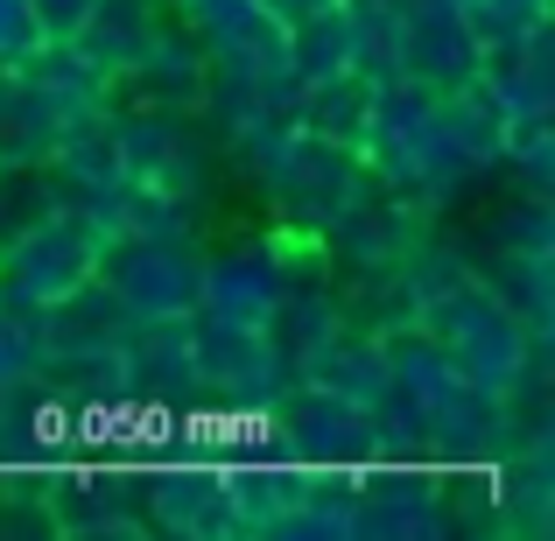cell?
<instances>
[{"mask_svg":"<svg viewBox=\"0 0 555 541\" xmlns=\"http://www.w3.org/2000/svg\"><path fill=\"white\" fill-rule=\"evenodd\" d=\"M134 500L149 514V534H177V541H232V492H225V464H155L134 472Z\"/></svg>","mask_w":555,"mask_h":541,"instance_id":"obj_13","label":"cell"},{"mask_svg":"<svg viewBox=\"0 0 555 541\" xmlns=\"http://www.w3.org/2000/svg\"><path fill=\"white\" fill-rule=\"evenodd\" d=\"M99 282L120 296L127 317H190L204 282L197 232H113L99 254Z\"/></svg>","mask_w":555,"mask_h":541,"instance_id":"obj_6","label":"cell"},{"mask_svg":"<svg viewBox=\"0 0 555 541\" xmlns=\"http://www.w3.org/2000/svg\"><path fill=\"white\" fill-rule=\"evenodd\" d=\"M56 141H64V127L0 70V169H42L56 155Z\"/></svg>","mask_w":555,"mask_h":541,"instance_id":"obj_27","label":"cell"},{"mask_svg":"<svg viewBox=\"0 0 555 541\" xmlns=\"http://www.w3.org/2000/svg\"><path fill=\"white\" fill-rule=\"evenodd\" d=\"M8 78L22 85V92L36 99V106L64 127V134H70V127H85V120H99V113H113V85L99 78V70L85 64L70 42H36V50L8 70Z\"/></svg>","mask_w":555,"mask_h":541,"instance_id":"obj_16","label":"cell"},{"mask_svg":"<svg viewBox=\"0 0 555 541\" xmlns=\"http://www.w3.org/2000/svg\"><path fill=\"white\" fill-rule=\"evenodd\" d=\"M268 14H282V22H310V14H331V8H345V0H260Z\"/></svg>","mask_w":555,"mask_h":541,"instance_id":"obj_31","label":"cell"},{"mask_svg":"<svg viewBox=\"0 0 555 541\" xmlns=\"http://www.w3.org/2000/svg\"><path fill=\"white\" fill-rule=\"evenodd\" d=\"M302 379H324V387H331V394H345V401L379 408V394H387V352H379L373 331L338 324L310 359H302Z\"/></svg>","mask_w":555,"mask_h":541,"instance_id":"obj_25","label":"cell"},{"mask_svg":"<svg viewBox=\"0 0 555 541\" xmlns=\"http://www.w3.org/2000/svg\"><path fill=\"white\" fill-rule=\"evenodd\" d=\"M14 478L50 506L56 541H149V514L134 500V472H120V464L99 472V464L36 458V464H14Z\"/></svg>","mask_w":555,"mask_h":541,"instance_id":"obj_5","label":"cell"},{"mask_svg":"<svg viewBox=\"0 0 555 541\" xmlns=\"http://www.w3.org/2000/svg\"><path fill=\"white\" fill-rule=\"evenodd\" d=\"M254 429L268 436V450L288 458V464H373L379 458L373 408L345 401L324 379H302V373H288L282 387L254 408Z\"/></svg>","mask_w":555,"mask_h":541,"instance_id":"obj_4","label":"cell"},{"mask_svg":"<svg viewBox=\"0 0 555 541\" xmlns=\"http://www.w3.org/2000/svg\"><path fill=\"white\" fill-rule=\"evenodd\" d=\"M415 324H422V338L450 359V373H457L464 387L492 394V401H500L506 387H520V379L548 359V345H534L528 331H520V317L506 310L478 274H464L457 288L429 296L415 310Z\"/></svg>","mask_w":555,"mask_h":541,"instance_id":"obj_1","label":"cell"},{"mask_svg":"<svg viewBox=\"0 0 555 541\" xmlns=\"http://www.w3.org/2000/svg\"><path fill=\"white\" fill-rule=\"evenodd\" d=\"M338 324H345V310H338V288L331 282H288L282 296H274V310H268L260 331H268L282 373H302V359H310Z\"/></svg>","mask_w":555,"mask_h":541,"instance_id":"obj_23","label":"cell"},{"mask_svg":"<svg viewBox=\"0 0 555 541\" xmlns=\"http://www.w3.org/2000/svg\"><path fill=\"white\" fill-rule=\"evenodd\" d=\"M99 0H22L28 28H36V42H70L85 28V14H92Z\"/></svg>","mask_w":555,"mask_h":541,"instance_id":"obj_30","label":"cell"},{"mask_svg":"<svg viewBox=\"0 0 555 541\" xmlns=\"http://www.w3.org/2000/svg\"><path fill=\"white\" fill-rule=\"evenodd\" d=\"M478 70V36L450 0H393V42H387V78L457 92Z\"/></svg>","mask_w":555,"mask_h":541,"instance_id":"obj_11","label":"cell"},{"mask_svg":"<svg viewBox=\"0 0 555 541\" xmlns=\"http://www.w3.org/2000/svg\"><path fill=\"white\" fill-rule=\"evenodd\" d=\"M113 127V155H120V177L141 190H169V197H197L204 204V177H211V155H204L197 127L183 113H155V106H120L106 113Z\"/></svg>","mask_w":555,"mask_h":541,"instance_id":"obj_9","label":"cell"},{"mask_svg":"<svg viewBox=\"0 0 555 541\" xmlns=\"http://www.w3.org/2000/svg\"><path fill=\"white\" fill-rule=\"evenodd\" d=\"M120 373L141 422H177L197 394L190 373V317H134L120 331Z\"/></svg>","mask_w":555,"mask_h":541,"instance_id":"obj_12","label":"cell"},{"mask_svg":"<svg viewBox=\"0 0 555 541\" xmlns=\"http://www.w3.org/2000/svg\"><path fill=\"white\" fill-rule=\"evenodd\" d=\"M190 373H197L190 408H218V415L240 422H254V408L288 379L260 324H225V317L204 310H190Z\"/></svg>","mask_w":555,"mask_h":541,"instance_id":"obj_7","label":"cell"},{"mask_svg":"<svg viewBox=\"0 0 555 541\" xmlns=\"http://www.w3.org/2000/svg\"><path fill=\"white\" fill-rule=\"evenodd\" d=\"M163 8H177V0H163Z\"/></svg>","mask_w":555,"mask_h":541,"instance_id":"obj_33","label":"cell"},{"mask_svg":"<svg viewBox=\"0 0 555 541\" xmlns=\"http://www.w3.org/2000/svg\"><path fill=\"white\" fill-rule=\"evenodd\" d=\"M331 70H366V28H359V0L310 22H288V92Z\"/></svg>","mask_w":555,"mask_h":541,"instance_id":"obj_22","label":"cell"},{"mask_svg":"<svg viewBox=\"0 0 555 541\" xmlns=\"http://www.w3.org/2000/svg\"><path fill=\"white\" fill-rule=\"evenodd\" d=\"M472 274L520 317L534 345H548L555 331V254H514V246H492V254H472Z\"/></svg>","mask_w":555,"mask_h":541,"instance_id":"obj_20","label":"cell"},{"mask_svg":"<svg viewBox=\"0 0 555 541\" xmlns=\"http://www.w3.org/2000/svg\"><path fill=\"white\" fill-rule=\"evenodd\" d=\"M127 324H134V317L120 310V296L92 274L85 288H70L64 302H50V310L36 317V345L42 352H92V345H120Z\"/></svg>","mask_w":555,"mask_h":541,"instance_id":"obj_24","label":"cell"},{"mask_svg":"<svg viewBox=\"0 0 555 541\" xmlns=\"http://www.w3.org/2000/svg\"><path fill=\"white\" fill-rule=\"evenodd\" d=\"M478 85L500 99V113H555V50L548 28H528L514 42H486L478 50Z\"/></svg>","mask_w":555,"mask_h":541,"instance_id":"obj_18","label":"cell"},{"mask_svg":"<svg viewBox=\"0 0 555 541\" xmlns=\"http://www.w3.org/2000/svg\"><path fill=\"white\" fill-rule=\"evenodd\" d=\"M352 486H359V464H302V506L288 520V541H345Z\"/></svg>","mask_w":555,"mask_h":541,"instance_id":"obj_26","label":"cell"},{"mask_svg":"<svg viewBox=\"0 0 555 541\" xmlns=\"http://www.w3.org/2000/svg\"><path fill=\"white\" fill-rule=\"evenodd\" d=\"M0 408H8V387H0Z\"/></svg>","mask_w":555,"mask_h":541,"instance_id":"obj_32","label":"cell"},{"mask_svg":"<svg viewBox=\"0 0 555 541\" xmlns=\"http://www.w3.org/2000/svg\"><path fill=\"white\" fill-rule=\"evenodd\" d=\"M429 232H436V204H422L415 190H401V183L366 177V190L324 226V246H331L338 268L366 274V268H401Z\"/></svg>","mask_w":555,"mask_h":541,"instance_id":"obj_8","label":"cell"},{"mask_svg":"<svg viewBox=\"0 0 555 541\" xmlns=\"http://www.w3.org/2000/svg\"><path fill=\"white\" fill-rule=\"evenodd\" d=\"M163 28H169L163 0H99V8L85 14V28L70 36V50H78L106 85H120L127 70L149 56V42L163 36Z\"/></svg>","mask_w":555,"mask_h":541,"instance_id":"obj_17","label":"cell"},{"mask_svg":"<svg viewBox=\"0 0 555 541\" xmlns=\"http://www.w3.org/2000/svg\"><path fill=\"white\" fill-rule=\"evenodd\" d=\"M240 163L260 177L268 204L282 211V226H302V232H324L331 218H338L345 204L366 190V155H359V149H338V141H324V134L288 127V113L246 141Z\"/></svg>","mask_w":555,"mask_h":541,"instance_id":"obj_2","label":"cell"},{"mask_svg":"<svg viewBox=\"0 0 555 541\" xmlns=\"http://www.w3.org/2000/svg\"><path fill=\"white\" fill-rule=\"evenodd\" d=\"M225 492H232V520H240V534L288 541V520H296V506H302V464H288V458L225 464Z\"/></svg>","mask_w":555,"mask_h":541,"instance_id":"obj_21","label":"cell"},{"mask_svg":"<svg viewBox=\"0 0 555 541\" xmlns=\"http://www.w3.org/2000/svg\"><path fill=\"white\" fill-rule=\"evenodd\" d=\"M373 92H379V78H366V70H331V78H310V85L288 92V127L324 134V141H338V149H366Z\"/></svg>","mask_w":555,"mask_h":541,"instance_id":"obj_19","label":"cell"},{"mask_svg":"<svg viewBox=\"0 0 555 541\" xmlns=\"http://www.w3.org/2000/svg\"><path fill=\"white\" fill-rule=\"evenodd\" d=\"M282 268H274L268 240H240V246H204V282H197V310L225 317V324H268L274 296H282Z\"/></svg>","mask_w":555,"mask_h":541,"instance_id":"obj_15","label":"cell"},{"mask_svg":"<svg viewBox=\"0 0 555 541\" xmlns=\"http://www.w3.org/2000/svg\"><path fill=\"white\" fill-rule=\"evenodd\" d=\"M113 232L78 204H42L22 226L0 232V310L42 317L50 302H64L70 288H85L99 274Z\"/></svg>","mask_w":555,"mask_h":541,"instance_id":"obj_3","label":"cell"},{"mask_svg":"<svg viewBox=\"0 0 555 541\" xmlns=\"http://www.w3.org/2000/svg\"><path fill=\"white\" fill-rule=\"evenodd\" d=\"M492 246H514V254H555V211H548V197H520L514 204V218H500L492 226Z\"/></svg>","mask_w":555,"mask_h":541,"instance_id":"obj_28","label":"cell"},{"mask_svg":"<svg viewBox=\"0 0 555 541\" xmlns=\"http://www.w3.org/2000/svg\"><path fill=\"white\" fill-rule=\"evenodd\" d=\"M42 345H36V317L22 310H0V387H22L28 373H36Z\"/></svg>","mask_w":555,"mask_h":541,"instance_id":"obj_29","label":"cell"},{"mask_svg":"<svg viewBox=\"0 0 555 541\" xmlns=\"http://www.w3.org/2000/svg\"><path fill=\"white\" fill-rule=\"evenodd\" d=\"M345 541H443L436 464H401V458L359 464L352 528H345Z\"/></svg>","mask_w":555,"mask_h":541,"instance_id":"obj_10","label":"cell"},{"mask_svg":"<svg viewBox=\"0 0 555 541\" xmlns=\"http://www.w3.org/2000/svg\"><path fill=\"white\" fill-rule=\"evenodd\" d=\"M204 92H211V56H204V42L190 36L177 14H169V28L149 42V56H141L120 85H113V99H127V106L183 113V120H197Z\"/></svg>","mask_w":555,"mask_h":541,"instance_id":"obj_14","label":"cell"}]
</instances>
